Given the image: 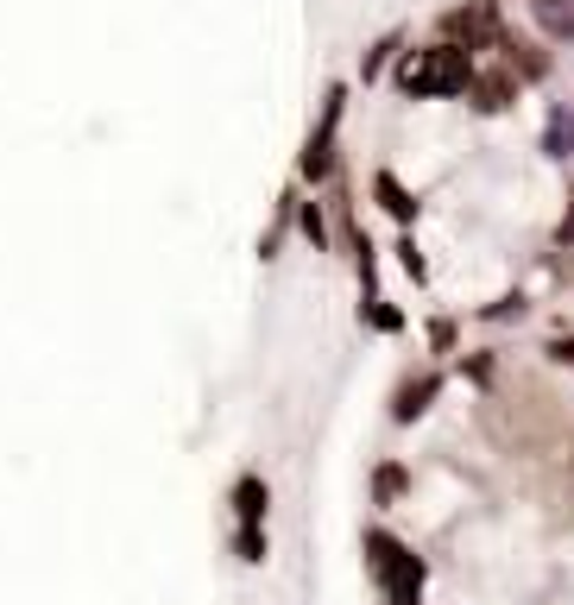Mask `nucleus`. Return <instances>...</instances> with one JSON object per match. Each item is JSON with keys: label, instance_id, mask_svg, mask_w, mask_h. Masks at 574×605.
Wrapping results in <instances>:
<instances>
[{"label": "nucleus", "instance_id": "6e6552de", "mask_svg": "<svg viewBox=\"0 0 574 605\" xmlns=\"http://www.w3.org/2000/svg\"><path fill=\"white\" fill-rule=\"evenodd\" d=\"M373 202H379V215L404 221V228H411V221H416V195L404 190V183H397L392 171H373Z\"/></svg>", "mask_w": 574, "mask_h": 605}, {"label": "nucleus", "instance_id": "7ed1b4c3", "mask_svg": "<svg viewBox=\"0 0 574 605\" xmlns=\"http://www.w3.org/2000/svg\"><path fill=\"white\" fill-rule=\"evenodd\" d=\"M366 562H373V581L392 593V605H423V562L404 543H392L385 530H373L366 536Z\"/></svg>", "mask_w": 574, "mask_h": 605}, {"label": "nucleus", "instance_id": "f8f14e48", "mask_svg": "<svg viewBox=\"0 0 574 605\" xmlns=\"http://www.w3.org/2000/svg\"><path fill=\"white\" fill-rule=\"evenodd\" d=\"M397 51H404V32H385V39H373V44H366V63H360V77H366V82L385 77V63H397Z\"/></svg>", "mask_w": 574, "mask_h": 605}, {"label": "nucleus", "instance_id": "423d86ee", "mask_svg": "<svg viewBox=\"0 0 574 605\" xmlns=\"http://www.w3.org/2000/svg\"><path fill=\"white\" fill-rule=\"evenodd\" d=\"M436 397H442V372H416V379H404L397 397H392V423H416Z\"/></svg>", "mask_w": 574, "mask_h": 605}, {"label": "nucleus", "instance_id": "4468645a", "mask_svg": "<svg viewBox=\"0 0 574 605\" xmlns=\"http://www.w3.org/2000/svg\"><path fill=\"white\" fill-rule=\"evenodd\" d=\"M234 555H240V562H265V530H259V524H240Z\"/></svg>", "mask_w": 574, "mask_h": 605}, {"label": "nucleus", "instance_id": "0eeeda50", "mask_svg": "<svg viewBox=\"0 0 574 605\" xmlns=\"http://www.w3.org/2000/svg\"><path fill=\"white\" fill-rule=\"evenodd\" d=\"M499 51H505V63L517 70V82H543V77H550V51H536V44L517 39V32H505Z\"/></svg>", "mask_w": 574, "mask_h": 605}, {"label": "nucleus", "instance_id": "f257e3e1", "mask_svg": "<svg viewBox=\"0 0 574 605\" xmlns=\"http://www.w3.org/2000/svg\"><path fill=\"white\" fill-rule=\"evenodd\" d=\"M474 82V51L467 44H430V51H411L397 63V89L411 101H430V95H467Z\"/></svg>", "mask_w": 574, "mask_h": 605}, {"label": "nucleus", "instance_id": "dca6fc26", "mask_svg": "<svg viewBox=\"0 0 574 605\" xmlns=\"http://www.w3.org/2000/svg\"><path fill=\"white\" fill-rule=\"evenodd\" d=\"M397 265H404L416 284H430V265H423V253H416V240H397Z\"/></svg>", "mask_w": 574, "mask_h": 605}, {"label": "nucleus", "instance_id": "20e7f679", "mask_svg": "<svg viewBox=\"0 0 574 605\" xmlns=\"http://www.w3.org/2000/svg\"><path fill=\"white\" fill-rule=\"evenodd\" d=\"M442 39L467 44V51H493L505 39V20H499V0H474V7H461L442 20Z\"/></svg>", "mask_w": 574, "mask_h": 605}, {"label": "nucleus", "instance_id": "6ab92c4d", "mask_svg": "<svg viewBox=\"0 0 574 605\" xmlns=\"http://www.w3.org/2000/svg\"><path fill=\"white\" fill-rule=\"evenodd\" d=\"M555 246H574V190H568V215H562V228H555Z\"/></svg>", "mask_w": 574, "mask_h": 605}, {"label": "nucleus", "instance_id": "39448f33", "mask_svg": "<svg viewBox=\"0 0 574 605\" xmlns=\"http://www.w3.org/2000/svg\"><path fill=\"white\" fill-rule=\"evenodd\" d=\"M512 95H517V70H512V63L474 70V82H467V108H474V114H505Z\"/></svg>", "mask_w": 574, "mask_h": 605}, {"label": "nucleus", "instance_id": "9d476101", "mask_svg": "<svg viewBox=\"0 0 574 605\" xmlns=\"http://www.w3.org/2000/svg\"><path fill=\"white\" fill-rule=\"evenodd\" d=\"M543 158H574V108L555 101L550 120H543Z\"/></svg>", "mask_w": 574, "mask_h": 605}, {"label": "nucleus", "instance_id": "a211bd4d", "mask_svg": "<svg viewBox=\"0 0 574 605\" xmlns=\"http://www.w3.org/2000/svg\"><path fill=\"white\" fill-rule=\"evenodd\" d=\"M455 341H461V329L449 322V315H436V322H430V347H436V353H455Z\"/></svg>", "mask_w": 574, "mask_h": 605}, {"label": "nucleus", "instance_id": "1a4fd4ad", "mask_svg": "<svg viewBox=\"0 0 574 605\" xmlns=\"http://www.w3.org/2000/svg\"><path fill=\"white\" fill-rule=\"evenodd\" d=\"M531 20H536L543 39L574 44V0H531Z\"/></svg>", "mask_w": 574, "mask_h": 605}, {"label": "nucleus", "instance_id": "aec40b11", "mask_svg": "<svg viewBox=\"0 0 574 605\" xmlns=\"http://www.w3.org/2000/svg\"><path fill=\"white\" fill-rule=\"evenodd\" d=\"M550 353L562 360V366H574V334H562V341H550Z\"/></svg>", "mask_w": 574, "mask_h": 605}, {"label": "nucleus", "instance_id": "9b49d317", "mask_svg": "<svg viewBox=\"0 0 574 605\" xmlns=\"http://www.w3.org/2000/svg\"><path fill=\"white\" fill-rule=\"evenodd\" d=\"M234 517L240 524H265V480L259 473H240L234 480Z\"/></svg>", "mask_w": 574, "mask_h": 605}, {"label": "nucleus", "instance_id": "2eb2a0df", "mask_svg": "<svg viewBox=\"0 0 574 605\" xmlns=\"http://www.w3.org/2000/svg\"><path fill=\"white\" fill-rule=\"evenodd\" d=\"M298 221H303V234H310V246L322 253V246H329V228H322V209H316V202H298Z\"/></svg>", "mask_w": 574, "mask_h": 605}, {"label": "nucleus", "instance_id": "ddd939ff", "mask_svg": "<svg viewBox=\"0 0 574 605\" xmlns=\"http://www.w3.org/2000/svg\"><path fill=\"white\" fill-rule=\"evenodd\" d=\"M404 486H411V473H404V467H379V473H373V498H379V505L404 498Z\"/></svg>", "mask_w": 574, "mask_h": 605}, {"label": "nucleus", "instance_id": "f3484780", "mask_svg": "<svg viewBox=\"0 0 574 605\" xmlns=\"http://www.w3.org/2000/svg\"><path fill=\"white\" fill-rule=\"evenodd\" d=\"M480 315H486V322H517V315H524V296H499V303H486V310H480Z\"/></svg>", "mask_w": 574, "mask_h": 605}, {"label": "nucleus", "instance_id": "f03ea898", "mask_svg": "<svg viewBox=\"0 0 574 605\" xmlns=\"http://www.w3.org/2000/svg\"><path fill=\"white\" fill-rule=\"evenodd\" d=\"M341 114H348V89L335 82V89L322 95V120L310 127V139H303V158H298V177H303V183H335V171H341V152H335Z\"/></svg>", "mask_w": 574, "mask_h": 605}]
</instances>
